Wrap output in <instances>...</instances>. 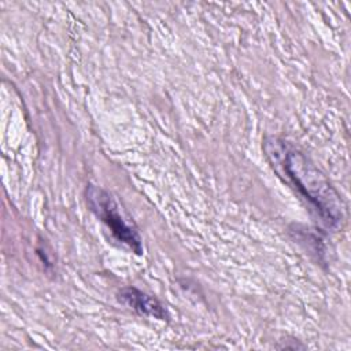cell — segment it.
I'll list each match as a JSON object with an SVG mask.
<instances>
[{"label": "cell", "mask_w": 351, "mask_h": 351, "mask_svg": "<svg viewBox=\"0 0 351 351\" xmlns=\"http://www.w3.org/2000/svg\"><path fill=\"white\" fill-rule=\"evenodd\" d=\"M86 199L90 210L101 219L119 243L128 245L136 254H143L140 236L136 229L123 219L110 193L97 186L89 185L86 189Z\"/></svg>", "instance_id": "cell-2"}, {"label": "cell", "mask_w": 351, "mask_h": 351, "mask_svg": "<svg viewBox=\"0 0 351 351\" xmlns=\"http://www.w3.org/2000/svg\"><path fill=\"white\" fill-rule=\"evenodd\" d=\"M265 151L273 166L284 176L317 215L329 226H336L343 217L341 202L319 171L292 145L278 138H267Z\"/></svg>", "instance_id": "cell-1"}, {"label": "cell", "mask_w": 351, "mask_h": 351, "mask_svg": "<svg viewBox=\"0 0 351 351\" xmlns=\"http://www.w3.org/2000/svg\"><path fill=\"white\" fill-rule=\"evenodd\" d=\"M118 300L121 303H123L125 306L133 308L138 314L149 315V317H154L158 319L167 318V311L163 308V306L156 299L138 291L134 287L122 288L118 292Z\"/></svg>", "instance_id": "cell-3"}]
</instances>
